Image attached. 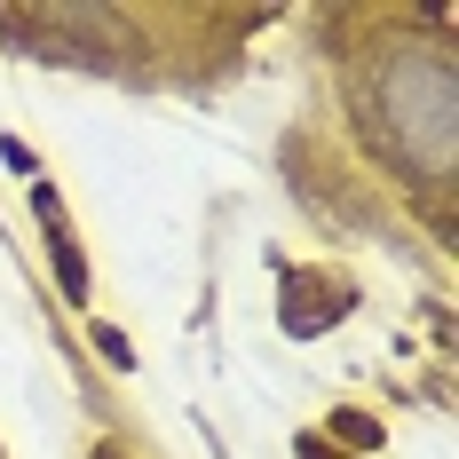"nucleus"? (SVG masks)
I'll return each instance as SVG.
<instances>
[{
  "label": "nucleus",
  "mask_w": 459,
  "mask_h": 459,
  "mask_svg": "<svg viewBox=\"0 0 459 459\" xmlns=\"http://www.w3.org/2000/svg\"><path fill=\"white\" fill-rule=\"evenodd\" d=\"M301 459H333V452H325V444H309V452H301Z\"/></svg>",
  "instance_id": "7ed1b4c3"
},
{
  "label": "nucleus",
  "mask_w": 459,
  "mask_h": 459,
  "mask_svg": "<svg viewBox=\"0 0 459 459\" xmlns=\"http://www.w3.org/2000/svg\"><path fill=\"white\" fill-rule=\"evenodd\" d=\"M380 119H388V135H396V151L412 159V167H428V175H444L452 167V64L436 56V48H404L388 72H380Z\"/></svg>",
  "instance_id": "f257e3e1"
},
{
  "label": "nucleus",
  "mask_w": 459,
  "mask_h": 459,
  "mask_svg": "<svg viewBox=\"0 0 459 459\" xmlns=\"http://www.w3.org/2000/svg\"><path fill=\"white\" fill-rule=\"evenodd\" d=\"M40 198V222H48V246H56V270H64V293L88 309V270H80V254H72V238H64V222H56V198L48 190H32Z\"/></svg>",
  "instance_id": "f03ea898"
}]
</instances>
